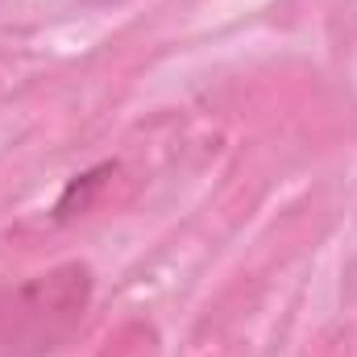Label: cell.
Returning a JSON list of instances; mask_svg holds the SVG:
<instances>
[{"label": "cell", "instance_id": "1", "mask_svg": "<svg viewBox=\"0 0 357 357\" xmlns=\"http://www.w3.org/2000/svg\"><path fill=\"white\" fill-rule=\"evenodd\" d=\"M91 303V270L84 262L0 287V357H42L59 349Z\"/></svg>", "mask_w": 357, "mask_h": 357}, {"label": "cell", "instance_id": "2", "mask_svg": "<svg viewBox=\"0 0 357 357\" xmlns=\"http://www.w3.org/2000/svg\"><path fill=\"white\" fill-rule=\"evenodd\" d=\"M112 171H116V162H100V167L84 171V175H75L71 183H67V191L59 195L54 216H59V220H67V216H75V208L84 212V208L91 204V191H100V187H104V175H112Z\"/></svg>", "mask_w": 357, "mask_h": 357}]
</instances>
